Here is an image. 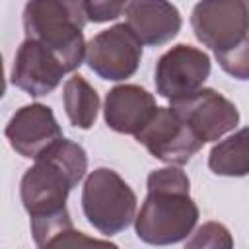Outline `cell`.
Segmentation results:
<instances>
[{"label": "cell", "instance_id": "cell-7", "mask_svg": "<svg viewBox=\"0 0 249 249\" xmlns=\"http://www.w3.org/2000/svg\"><path fill=\"white\" fill-rule=\"evenodd\" d=\"M134 138L144 144L154 158L171 165L187 163L204 144L171 107H158L152 121Z\"/></svg>", "mask_w": 249, "mask_h": 249}, {"label": "cell", "instance_id": "cell-19", "mask_svg": "<svg viewBox=\"0 0 249 249\" xmlns=\"http://www.w3.org/2000/svg\"><path fill=\"white\" fill-rule=\"evenodd\" d=\"M245 2V6H247V16H249V0H243Z\"/></svg>", "mask_w": 249, "mask_h": 249}, {"label": "cell", "instance_id": "cell-2", "mask_svg": "<svg viewBox=\"0 0 249 249\" xmlns=\"http://www.w3.org/2000/svg\"><path fill=\"white\" fill-rule=\"evenodd\" d=\"M198 220L189 195V177L179 167L156 169L148 175V195L134 218L136 235L150 245L183 241Z\"/></svg>", "mask_w": 249, "mask_h": 249}, {"label": "cell", "instance_id": "cell-3", "mask_svg": "<svg viewBox=\"0 0 249 249\" xmlns=\"http://www.w3.org/2000/svg\"><path fill=\"white\" fill-rule=\"evenodd\" d=\"M88 21V0H29L23 8L25 37L54 51L68 72L86 60L84 27Z\"/></svg>", "mask_w": 249, "mask_h": 249}, {"label": "cell", "instance_id": "cell-8", "mask_svg": "<svg viewBox=\"0 0 249 249\" xmlns=\"http://www.w3.org/2000/svg\"><path fill=\"white\" fill-rule=\"evenodd\" d=\"M169 107L187 121V124L204 144L218 140L226 132L233 130L239 123L235 105L210 88H200L191 95L173 99Z\"/></svg>", "mask_w": 249, "mask_h": 249}, {"label": "cell", "instance_id": "cell-13", "mask_svg": "<svg viewBox=\"0 0 249 249\" xmlns=\"http://www.w3.org/2000/svg\"><path fill=\"white\" fill-rule=\"evenodd\" d=\"M181 23V14L169 0H134L126 12V25L148 47L169 43Z\"/></svg>", "mask_w": 249, "mask_h": 249}, {"label": "cell", "instance_id": "cell-4", "mask_svg": "<svg viewBox=\"0 0 249 249\" xmlns=\"http://www.w3.org/2000/svg\"><path fill=\"white\" fill-rule=\"evenodd\" d=\"M82 208L88 222L99 233L111 237L132 224L136 214V195L117 171L97 167L84 183Z\"/></svg>", "mask_w": 249, "mask_h": 249}, {"label": "cell", "instance_id": "cell-11", "mask_svg": "<svg viewBox=\"0 0 249 249\" xmlns=\"http://www.w3.org/2000/svg\"><path fill=\"white\" fill-rule=\"evenodd\" d=\"M6 138L19 156L37 160L45 150L62 138V130L51 107L31 103L21 107L10 119L6 126Z\"/></svg>", "mask_w": 249, "mask_h": 249}, {"label": "cell", "instance_id": "cell-1", "mask_svg": "<svg viewBox=\"0 0 249 249\" xmlns=\"http://www.w3.org/2000/svg\"><path fill=\"white\" fill-rule=\"evenodd\" d=\"M86 169L88 156L84 148L62 136L21 177L19 195L31 218V233L37 247L111 245L103 239H89L72 228L66 196L84 179Z\"/></svg>", "mask_w": 249, "mask_h": 249}, {"label": "cell", "instance_id": "cell-14", "mask_svg": "<svg viewBox=\"0 0 249 249\" xmlns=\"http://www.w3.org/2000/svg\"><path fill=\"white\" fill-rule=\"evenodd\" d=\"M208 167L216 175H226V177L247 175L249 173V126L218 142L208 156Z\"/></svg>", "mask_w": 249, "mask_h": 249}, {"label": "cell", "instance_id": "cell-18", "mask_svg": "<svg viewBox=\"0 0 249 249\" xmlns=\"http://www.w3.org/2000/svg\"><path fill=\"white\" fill-rule=\"evenodd\" d=\"M134 0H88L89 21L103 23L126 14Z\"/></svg>", "mask_w": 249, "mask_h": 249}, {"label": "cell", "instance_id": "cell-6", "mask_svg": "<svg viewBox=\"0 0 249 249\" xmlns=\"http://www.w3.org/2000/svg\"><path fill=\"white\" fill-rule=\"evenodd\" d=\"M142 58V43L126 23L97 33L86 45L88 66L103 80L119 82L130 78Z\"/></svg>", "mask_w": 249, "mask_h": 249}, {"label": "cell", "instance_id": "cell-10", "mask_svg": "<svg viewBox=\"0 0 249 249\" xmlns=\"http://www.w3.org/2000/svg\"><path fill=\"white\" fill-rule=\"evenodd\" d=\"M66 72L54 51L37 39L25 37L16 53L10 82L31 97H41L51 93Z\"/></svg>", "mask_w": 249, "mask_h": 249}, {"label": "cell", "instance_id": "cell-5", "mask_svg": "<svg viewBox=\"0 0 249 249\" xmlns=\"http://www.w3.org/2000/svg\"><path fill=\"white\" fill-rule=\"evenodd\" d=\"M195 37L216 56L233 51L249 37V16L243 0H200L191 14Z\"/></svg>", "mask_w": 249, "mask_h": 249}, {"label": "cell", "instance_id": "cell-15", "mask_svg": "<svg viewBox=\"0 0 249 249\" xmlns=\"http://www.w3.org/2000/svg\"><path fill=\"white\" fill-rule=\"evenodd\" d=\"M62 103L74 126L84 128V130L93 126L97 119V111H99V97L95 89L82 76H72L64 84Z\"/></svg>", "mask_w": 249, "mask_h": 249}, {"label": "cell", "instance_id": "cell-16", "mask_svg": "<svg viewBox=\"0 0 249 249\" xmlns=\"http://www.w3.org/2000/svg\"><path fill=\"white\" fill-rule=\"evenodd\" d=\"M218 64L226 74L235 80H249V37L237 45L233 51L216 56Z\"/></svg>", "mask_w": 249, "mask_h": 249}, {"label": "cell", "instance_id": "cell-9", "mask_svg": "<svg viewBox=\"0 0 249 249\" xmlns=\"http://www.w3.org/2000/svg\"><path fill=\"white\" fill-rule=\"evenodd\" d=\"M208 76L210 58L206 53L191 45H175L156 64V89L161 97L173 101L198 91Z\"/></svg>", "mask_w": 249, "mask_h": 249}, {"label": "cell", "instance_id": "cell-12", "mask_svg": "<svg viewBox=\"0 0 249 249\" xmlns=\"http://www.w3.org/2000/svg\"><path fill=\"white\" fill-rule=\"evenodd\" d=\"M156 111L154 95L134 84L117 86L105 97V123L115 132L136 136L152 121Z\"/></svg>", "mask_w": 249, "mask_h": 249}, {"label": "cell", "instance_id": "cell-17", "mask_svg": "<svg viewBox=\"0 0 249 249\" xmlns=\"http://www.w3.org/2000/svg\"><path fill=\"white\" fill-rule=\"evenodd\" d=\"M189 247H231L233 239L230 237V231L216 222H208L198 231L191 241H187Z\"/></svg>", "mask_w": 249, "mask_h": 249}]
</instances>
